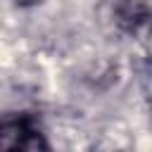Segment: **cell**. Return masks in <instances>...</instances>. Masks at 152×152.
Listing matches in <instances>:
<instances>
[{"mask_svg":"<svg viewBox=\"0 0 152 152\" xmlns=\"http://www.w3.org/2000/svg\"><path fill=\"white\" fill-rule=\"evenodd\" d=\"M0 152H52L36 114L14 112L0 116Z\"/></svg>","mask_w":152,"mask_h":152,"instance_id":"1","label":"cell"},{"mask_svg":"<svg viewBox=\"0 0 152 152\" xmlns=\"http://www.w3.org/2000/svg\"><path fill=\"white\" fill-rule=\"evenodd\" d=\"M147 19H150L147 0H121L116 5V24L128 33L138 31L140 26H145Z\"/></svg>","mask_w":152,"mask_h":152,"instance_id":"2","label":"cell"},{"mask_svg":"<svg viewBox=\"0 0 152 152\" xmlns=\"http://www.w3.org/2000/svg\"><path fill=\"white\" fill-rule=\"evenodd\" d=\"M14 5H19V7H36V5H40V2H45V0H12Z\"/></svg>","mask_w":152,"mask_h":152,"instance_id":"3","label":"cell"}]
</instances>
